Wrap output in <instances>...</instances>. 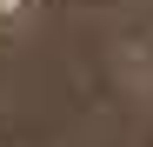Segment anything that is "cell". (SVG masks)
<instances>
[{
	"mask_svg": "<svg viewBox=\"0 0 153 147\" xmlns=\"http://www.w3.org/2000/svg\"><path fill=\"white\" fill-rule=\"evenodd\" d=\"M40 7H47V0H0V47L27 40V34L40 27Z\"/></svg>",
	"mask_w": 153,
	"mask_h": 147,
	"instance_id": "obj_1",
	"label": "cell"
},
{
	"mask_svg": "<svg viewBox=\"0 0 153 147\" xmlns=\"http://www.w3.org/2000/svg\"><path fill=\"white\" fill-rule=\"evenodd\" d=\"M0 147H7V140H0Z\"/></svg>",
	"mask_w": 153,
	"mask_h": 147,
	"instance_id": "obj_2",
	"label": "cell"
}]
</instances>
